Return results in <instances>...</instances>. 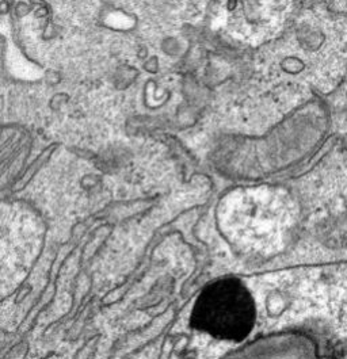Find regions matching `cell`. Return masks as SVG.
<instances>
[{
	"instance_id": "6da1fadb",
	"label": "cell",
	"mask_w": 347,
	"mask_h": 359,
	"mask_svg": "<svg viewBox=\"0 0 347 359\" xmlns=\"http://www.w3.org/2000/svg\"><path fill=\"white\" fill-rule=\"evenodd\" d=\"M257 318L255 302L242 282L223 278L205 286L196 299L191 325L216 339L243 340Z\"/></svg>"
},
{
	"instance_id": "7a4b0ae2",
	"label": "cell",
	"mask_w": 347,
	"mask_h": 359,
	"mask_svg": "<svg viewBox=\"0 0 347 359\" xmlns=\"http://www.w3.org/2000/svg\"><path fill=\"white\" fill-rule=\"evenodd\" d=\"M327 238L332 244L347 245V216L338 217L332 221L331 226L326 229Z\"/></svg>"
}]
</instances>
